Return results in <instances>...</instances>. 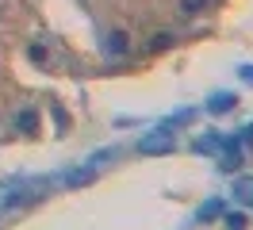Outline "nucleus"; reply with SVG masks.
Segmentation results:
<instances>
[{
  "instance_id": "f257e3e1",
  "label": "nucleus",
  "mask_w": 253,
  "mask_h": 230,
  "mask_svg": "<svg viewBox=\"0 0 253 230\" xmlns=\"http://www.w3.org/2000/svg\"><path fill=\"white\" fill-rule=\"evenodd\" d=\"M50 188L46 177H39V181H19V184H8V188H0V207L4 211H12V207H23V203H31L39 199L42 192Z\"/></svg>"
},
{
  "instance_id": "f03ea898",
  "label": "nucleus",
  "mask_w": 253,
  "mask_h": 230,
  "mask_svg": "<svg viewBox=\"0 0 253 230\" xmlns=\"http://www.w3.org/2000/svg\"><path fill=\"white\" fill-rule=\"evenodd\" d=\"M176 138H173V127H165L161 123L158 131H150V135L138 138V153H146V157H161V153H173Z\"/></svg>"
},
{
  "instance_id": "7ed1b4c3",
  "label": "nucleus",
  "mask_w": 253,
  "mask_h": 230,
  "mask_svg": "<svg viewBox=\"0 0 253 230\" xmlns=\"http://www.w3.org/2000/svg\"><path fill=\"white\" fill-rule=\"evenodd\" d=\"M219 165L226 169V173H230V169H238L242 165V142H238V138H222V146H219Z\"/></svg>"
},
{
  "instance_id": "20e7f679",
  "label": "nucleus",
  "mask_w": 253,
  "mask_h": 230,
  "mask_svg": "<svg viewBox=\"0 0 253 230\" xmlns=\"http://www.w3.org/2000/svg\"><path fill=\"white\" fill-rule=\"evenodd\" d=\"M96 173H100V169L88 161V165H81V169H69V173L62 177V184H65V188H81V184H92Z\"/></svg>"
},
{
  "instance_id": "39448f33",
  "label": "nucleus",
  "mask_w": 253,
  "mask_h": 230,
  "mask_svg": "<svg viewBox=\"0 0 253 230\" xmlns=\"http://www.w3.org/2000/svg\"><path fill=\"white\" fill-rule=\"evenodd\" d=\"M126 46H130V43H126V31H111L108 39H104V50H108L111 58H123Z\"/></svg>"
},
{
  "instance_id": "423d86ee",
  "label": "nucleus",
  "mask_w": 253,
  "mask_h": 230,
  "mask_svg": "<svg viewBox=\"0 0 253 230\" xmlns=\"http://www.w3.org/2000/svg\"><path fill=\"white\" fill-rule=\"evenodd\" d=\"M234 104H238V96H234V92H215V96H211V104H207V111L222 115V111H230Z\"/></svg>"
},
{
  "instance_id": "0eeeda50",
  "label": "nucleus",
  "mask_w": 253,
  "mask_h": 230,
  "mask_svg": "<svg viewBox=\"0 0 253 230\" xmlns=\"http://www.w3.org/2000/svg\"><path fill=\"white\" fill-rule=\"evenodd\" d=\"M234 196H238V203L253 207V177H238L234 181Z\"/></svg>"
},
{
  "instance_id": "6e6552de",
  "label": "nucleus",
  "mask_w": 253,
  "mask_h": 230,
  "mask_svg": "<svg viewBox=\"0 0 253 230\" xmlns=\"http://www.w3.org/2000/svg\"><path fill=\"white\" fill-rule=\"evenodd\" d=\"M219 146H222L219 135H200L196 142H192V150H196V153H219Z\"/></svg>"
},
{
  "instance_id": "1a4fd4ad",
  "label": "nucleus",
  "mask_w": 253,
  "mask_h": 230,
  "mask_svg": "<svg viewBox=\"0 0 253 230\" xmlns=\"http://www.w3.org/2000/svg\"><path fill=\"white\" fill-rule=\"evenodd\" d=\"M35 127H39V111H35V107H23L16 115V131H27V135H31Z\"/></svg>"
},
{
  "instance_id": "9d476101",
  "label": "nucleus",
  "mask_w": 253,
  "mask_h": 230,
  "mask_svg": "<svg viewBox=\"0 0 253 230\" xmlns=\"http://www.w3.org/2000/svg\"><path fill=\"white\" fill-rule=\"evenodd\" d=\"M222 223H226V230H246V227H250V219H246L242 211H226V215H222Z\"/></svg>"
},
{
  "instance_id": "9b49d317",
  "label": "nucleus",
  "mask_w": 253,
  "mask_h": 230,
  "mask_svg": "<svg viewBox=\"0 0 253 230\" xmlns=\"http://www.w3.org/2000/svg\"><path fill=\"white\" fill-rule=\"evenodd\" d=\"M215 215H222V203H219V199H207L204 207H200V223H207V219H215Z\"/></svg>"
},
{
  "instance_id": "f8f14e48",
  "label": "nucleus",
  "mask_w": 253,
  "mask_h": 230,
  "mask_svg": "<svg viewBox=\"0 0 253 230\" xmlns=\"http://www.w3.org/2000/svg\"><path fill=\"white\" fill-rule=\"evenodd\" d=\"M207 8V0H180V12L184 15H200Z\"/></svg>"
},
{
  "instance_id": "ddd939ff",
  "label": "nucleus",
  "mask_w": 253,
  "mask_h": 230,
  "mask_svg": "<svg viewBox=\"0 0 253 230\" xmlns=\"http://www.w3.org/2000/svg\"><path fill=\"white\" fill-rule=\"evenodd\" d=\"M169 43H173V35H169V31H161V35H154V50H165Z\"/></svg>"
},
{
  "instance_id": "4468645a",
  "label": "nucleus",
  "mask_w": 253,
  "mask_h": 230,
  "mask_svg": "<svg viewBox=\"0 0 253 230\" xmlns=\"http://www.w3.org/2000/svg\"><path fill=\"white\" fill-rule=\"evenodd\" d=\"M31 61H46V50H42V46H31Z\"/></svg>"
},
{
  "instance_id": "2eb2a0df",
  "label": "nucleus",
  "mask_w": 253,
  "mask_h": 230,
  "mask_svg": "<svg viewBox=\"0 0 253 230\" xmlns=\"http://www.w3.org/2000/svg\"><path fill=\"white\" fill-rule=\"evenodd\" d=\"M238 73H242V81H246V85H253V65H242Z\"/></svg>"
},
{
  "instance_id": "dca6fc26",
  "label": "nucleus",
  "mask_w": 253,
  "mask_h": 230,
  "mask_svg": "<svg viewBox=\"0 0 253 230\" xmlns=\"http://www.w3.org/2000/svg\"><path fill=\"white\" fill-rule=\"evenodd\" d=\"M246 146H253V123L246 127Z\"/></svg>"
}]
</instances>
